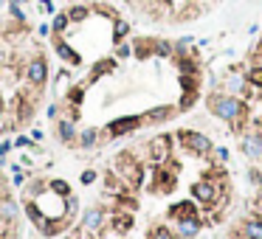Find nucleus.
Here are the masks:
<instances>
[{"mask_svg": "<svg viewBox=\"0 0 262 239\" xmlns=\"http://www.w3.org/2000/svg\"><path fill=\"white\" fill-rule=\"evenodd\" d=\"M206 107L214 118L231 124L234 133H242V124H245V101L240 96H231V93H212L206 96Z\"/></svg>", "mask_w": 262, "mask_h": 239, "instance_id": "nucleus-1", "label": "nucleus"}, {"mask_svg": "<svg viewBox=\"0 0 262 239\" xmlns=\"http://www.w3.org/2000/svg\"><path fill=\"white\" fill-rule=\"evenodd\" d=\"M178 138H181V144H184L186 152L198 155V158H209V155L214 152V141L209 138V135L198 133V130H181Z\"/></svg>", "mask_w": 262, "mask_h": 239, "instance_id": "nucleus-2", "label": "nucleus"}, {"mask_svg": "<svg viewBox=\"0 0 262 239\" xmlns=\"http://www.w3.org/2000/svg\"><path fill=\"white\" fill-rule=\"evenodd\" d=\"M240 149L251 163H259L262 161V133L259 130H251V133H242L240 135Z\"/></svg>", "mask_w": 262, "mask_h": 239, "instance_id": "nucleus-3", "label": "nucleus"}, {"mask_svg": "<svg viewBox=\"0 0 262 239\" xmlns=\"http://www.w3.org/2000/svg\"><path fill=\"white\" fill-rule=\"evenodd\" d=\"M217 191L220 186H214V180H198L192 186V200L200 205H214L217 203Z\"/></svg>", "mask_w": 262, "mask_h": 239, "instance_id": "nucleus-4", "label": "nucleus"}, {"mask_svg": "<svg viewBox=\"0 0 262 239\" xmlns=\"http://www.w3.org/2000/svg\"><path fill=\"white\" fill-rule=\"evenodd\" d=\"M147 152H149V161L155 163V166H161L172 152V138L169 135H158V138H152L149 141V147H147Z\"/></svg>", "mask_w": 262, "mask_h": 239, "instance_id": "nucleus-5", "label": "nucleus"}, {"mask_svg": "<svg viewBox=\"0 0 262 239\" xmlns=\"http://www.w3.org/2000/svg\"><path fill=\"white\" fill-rule=\"evenodd\" d=\"M144 121L138 118V115H127V118H116V121H110L107 124V135L110 138H121V135H127V133H133V130H138Z\"/></svg>", "mask_w": 262, "mask_h": 239, "instance_id": "nucleus-6", "label": "nucleus"}, {"mask_svg": "<svg viewBox=\"0 0 262 239\" xmlns=\"http://www.w3.org/2000/svg\"><path fill=\"white\" fill-rule=\"evenodd\" d=\"M26 79H29L34 87H40V84L48 82V62H45L43 56H34L29 62V68H26Z\"/></svg>", "mask_w": 262, "mask_h": 239, "instance_id": "nucleus-7", "label": "nucleus"}, {"mask_svg": "<svg viewBox=\"0 0 262 239\" xmlns=\"http://www.w3.org/2000/svg\"><path fill=\"white\" fill-rule=\"evenodd\" d=\"M203 231V219L200 217H186V219H175V233L181 239H195Z\"/></svg>", "mask_w": 262, "mask_h": 239, "instance_id": "nucleus-8", "label": "nucleus"}, {"mask_svg": "<svg viewBox=\"0 0 262 239\" xmlns=\"http://www.w3.org/2000/svg\"><path fill=\"white\" fill-rule=\"evenodd\" d=\"M223 87H226V93H231V96H242V93L248 90V76L234 70V73H228V76H226Z\"/></svg>", "mask_w": 262, "mask_h": 239, "instance_id": "nucleus-9", "label": "nucleus"}, {"mask_svg": "<svg viewBox=\"0 0 262 239\" xmlns=\"http://www.w3.org/2000/svg\"><path fill=\"white\" fill-rule=\"evenodd\" d=\"M240 236L242 239H262V217L259 214H256V217H248L245 222H242Z\"/></svg>", "mask_w": 262, "mask_h": 239, "instance_id": "nucleus-10", "label": "nucleus"}, {"mask_svg": "<svg viewBox=\"0 0 262 239\" xmlns=\"http://www.w3.org/2000/svg\"><path fill=\"white\" fill-rule=\"evenodd\" d=\"M82 225H85V231H102V225H105V211L102 208H88L85 217H82Z\"/></svg>", "mask_w": 262, "mask_h": 239, "instance_id": "nucleus-11", "label": "nucleus"}, {"mask_svg": "<svg viewBox=\"0 0 262 239\" xmlns=\"http://www.w3.org/2000/svg\"><path fill=\"white\" fill-rule=\"evenodd\" d=\"M169 217L172 219H186V217H200V211L198 205L192 203V200H186V203H178L169 208Z\"/></svg>", "mask_w": 262, "mask_h": 239, "instance_id": "nucleus-12", "label": "nucleus"}, {"mask_svg": "<svg viewBox=\"0 0 262 239\" xmlns=\"http://www.w3.org/2000/svg\"><path fill=\"white\" fill-rule=\"evenodd\" d=\"M172 115H175V107H155V110L144 112L141 121H144V124H161V121L172 118Z\"/></svg>", "mask_w": 262, "mask_h": 239, "instance_id": "nucleus-13", "label": "nucleus"}, {"mask_svg": "<svg viewBox=\"0 0 262 239\" xmlns=\"http://www.w3.org/2000/svg\"><path fill=\"white\" fill-rule=\"evenodd\" d=\"M57 133H59V141H62V144H73V141L79 138L76 135V124H73L71 118H62L57 124Z\"/></svg>", "mask_w": 262, "mask_h": 239, "instance_id": "nucleus-14", "label": "nucleus"}, {"mask_svg": "<svg viewBox=\"0 0 262 239\" xmlns=\"http://www.w3.org/2000/svg\"><path fill=\"white\" fill-rule=\"evenodd\" d=\"M79 147H82V149H93V147H96V144H99V130H93V127H91V130H85V133H79Z\"/></svg>", "mask_w": 262, "mask_h": 239, "instance_id": "nucleus-15", "label": "nucleus"}, {"mask_svg": "<svg viewBox=\"0 0 262 239\" xmlns=\"http://www.w3.org/2000/svg\"><path fill=\"white\" fill-rule=\"evenodd\" d=\"M57 54L62 56L65 62H71V65H79V54L68 45V42H62V40H57Z\"/></svg>", "mask_w": 262, "mask_h": 239, "instance_id": "nucleus-16", "label": "nucleus"}, {"mask_svg": "<svg viewBox=\"0 0 262 239\" xmlns=\"http://www.w3.org/2000/svg\"><path fill=\"white\" fill-rule=\"evenodd\" d=\"M0 217H6V219H15L17 217V205L9 200V197H3L0 200Z\"/></svg>", "mask_w": 262, "mask_h": 239, "instance_id": "nucleus-17", "label": "nucleus"}, {"mask_svg": "<svg viewBox=\"0 0 262 239\" xmlns=\"http://www.w3.org/2000/svg\"><path fill=\"white\" fill-rule=\"evenodd\" d=\"M68 23H71V17H68V12L57 14V17H54V23H51V31H54V34H62L65 28H68Z\"/></svg>", "mask_w": 262, "mask_h": 239, "instance_id": "nucleus-18", "label": "nucleus"}, {"mask_svg": "<svg viewBox=\"0 0 262 239\" xmlns=\"http://www.w3.org/2000/svg\"><path fill=\"white\" fill-rule=\"evenodd\" d=\"M152 48H155L158 56H169L172 51H175V45H172V42H166V40H158V42H152Z\"/></svg>", "mask_w": 262, "mask_h": 239, "instance_id": "nucleus-19", "label": "nucleus"}, {"mask_svg": "<svg viewBox=\"0 0 262 239\" xmlns=\"http://www.w3.org/2000/svg\"><path fill=\"white\" fill-rule=\"evenodd\" d=\"M88 14H91V9H88V6H73V9H68V17H71L73 23L85 20Z\"/></svg>", "mask_w": 262, "mask_h": 239, "instance_id": "nucleus-20", "label": "nucleus"}, {"mask_svg": "<svg viewBox=\"0 0 262 239\" xmlns=\"http://www.w3.org/2000/svg\"><path fill=\"white\" fill-rule=\"evenodd\" d=\"M149 239H178V233H172L169 228H163V225H158V228H152Z\"/></svg>", "mask_w": 262, "mask_h": 239, "instance_id": "nucleus-21", "label": "nucleus"}, {"mask_svg": "<svg viewBox=\"0 0 262 239\" xmlns=\"http://www.w3.org/2000/svg\"><path fill=\"white\" fill-rule=\"evenodd\" d=\"M51 191H54V194H59V197H68V194H71V189H68V183H65V180H54V183H51Z\"/></svg>", "mask_w": 262, "mask_h": 239, "instance_id": "nucleus-22", "label": "nucleus"}, {"mask_svg": "<svg viewBox=\"0 0 262 239\" xmlns=\"http://www.w3.org/2000/svg\"><path fill=\"white\" fill-rule=\"evenodd\" d=\"M127 34H130V26L124 20H116V37H113V40L119 42V40H124Z\"/></svg>", "mask_w": 262, "mask_h": 239, "instance_id": "nucleus-23", "label": "nucleus"}, {"mask_svg": "<svg viewBox=\"0 0 262 239\" xmlns=\"http://www.w3.org/2000/svg\"><path fill=\"white\" fill-rule=\"evenodd\" d=\"M248 180H251V186H256V189H259V186H262V172L256 166H251V169H248Z\"/></svg>", "mask_w": 262, "mask_h": 239, "instance_id": "nucleus-24", "label": "nucleus"}, {"mask_svg": "<svg viewBox=\"0 0 262 239\" xmlns=\"http://www.w3.org/2000/svg\"><path fill=\"white\" fill-rule=\"evenodd\" d=\"M113 225L119 228V231H127L130 225H133V219H130V217H116V219H113Z\"/></svg>", "mask_w": 262, "mask_h": 239, "instance_id": "nucleus-25", "label": "nucleus"}, {"mask_svg": "<svg viewBox=\"0 0 262 239\" xmlns=\"http://www.w3.org/2000/svg\"><path fill=\"white\" fill-rule=\"evenodd\" d=\"M65 208H68V214H73V211L79 208V200L73 194H68V197H65Z\"/></svg>", "mask_w": 262, "mask_h": 239, "instance_id": "nucleus-26", "label": "nucleus"}, {"mask_svg": "<svg viewBox=\"0 0 262 239\" xmlns=\"http://www.w3.org/2000/svg\"><path fill=\"white\" fill-rule=\"evenodd\" d=\"M214 158H217V161H228V149L226 147H214Z\"/></svg>", "mask_w": 262, "mask_h": 239, "instance_id": "nucleus-27", "label": "nucleus"}, {"mask_svg": "<svg viewBox=\"0 0 262 239\" xmlns=\"http://www.w3.org/2000/svg\"><path fill=\"white\" fill-rule=\"evenodd\" d=\"M93 180H96V172H93V169H88V172H82V183H85V186H91Z\"/></svg>", "mask_w": 262, "mask_h": 239, "instance_id": "nucleus-28", "label": "nucleus"}, {"mask_svg": "<svg viewBox=\"0 0 262 239\" xmlns=\"http://www.w3.org/2000/svg\"><path fill=\"white\" fill-rule=\"evenodd\" d=\"M9 9H12V17H15V20L26 23V14H23V9H20V6H9Z\"/></svg>", "mask_w": 262, "mask_h": 239, "instance_id": "nucleus-29", "label": "nucleus"}, {"mask_svg": "<svg viewBox=\"0 0 262 239\" xmlns=\"http://www.w3.org/2000/svg\"><path fill=\"white\" fill-rule=\"evenodd\" d=\"M130 51H133L130 45H119V48H116V54H119L121 59H127V56H130Z\"/></svg>", "mask_w": 262, "mask_h": 239, "instance_id": "nucleus-30", "label": "nucleus"}, {"mask_svg": "<svg viewBox=\"0 0 262 239\" xmlns=\"http://www.w3.org/2000/svg\"><path fill=\"white\" fill-rule=\"evenodd\" d=\"M15 144H17V147H29L31 141H29V138H26V135H20V138H17V141H15Z\"/></svg>", "mask_w": 262, "mask_h": 239, "instance_id": "nucleus-31", "label": "nucleus"}, {"mask_svg": "<svg viewBox=\"0 0 262 239\" xmlns=\"http://www.w3.org/2000/svg\"><path fill=\"white\" fill-rule=\"evenodd\" d=\"M9 149H12V144H9V141H3V144H0V158H3V155H6Z\"/></svg>", "mask_w": 262, "mask_h": 239, "instance_id": "nucleus-32", "label": "nucleus"}, {"mask_svg": "<svg viewBox=\"0 0 262 239\" xmlns=\"http://www.w3.org/2000/svg\"><path fill=\"white\" fill-rule=\"evenodd\" d=\"M40 34H43V37L51 34V26H48V23H43V26H40Z\"/></svg>", "mask_w": 262, "mask_h": 239, "instance_id": "nucleus-33", "label": "nucleus"}, {"mask_svg": "<svg viewBox=\"0 0 262 239\" xmlns=\"http://www.w3.org/2000/svg\"><path fill=\"white\" fill-rule=\"evenodd\" d=\"M40 3H43L45 12H54V3H51V0H40Z\"/></svg>", "mask_w": 262, "mask_h": 239, "instance_id": "nucleus-34", "label": "nucleus"}, {"mask_svg": "<svg viewBox=\"0 0 262 239\" xmlns=\"http://www.w3.org/2000/svg\"><path fill=\"white\" fill-rule=\"evenodd\" d=\"M26 0H9V6H23Z\"/></svg>", "mask_w": 262, "mask_h": 239, "instance_id": "nucleus-35", "label": "nucleus"}, {"mask_svg": "<svg viewBox=\"0 0 262 239\" xmlns=\"http://www.w3.org/2000/svg\"><path fill=\"white\" fill-rule=\"evenodd\" d=\"M0 118H3V101H0Z\"/></svg>", "mask_w": 262, "mask_h": 239, "instance_id": "nucleus-36", "label": "nucleus"}]
</instances>
